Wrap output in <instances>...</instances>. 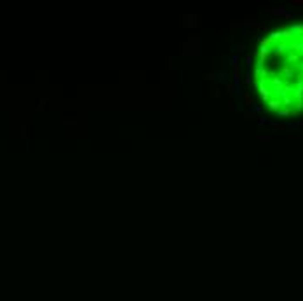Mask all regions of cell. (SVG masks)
<instances>
[{"mask_svg":"<svg viewBox=\"0 0 303 301\" xmlns=\"http://www.w3.org/2000/svg\"><path fill=\"white\" fill-rule=\"evenodd\" d=\"M268 12L270 14H275V16H286V9L284 7H279V9H268Z\"/></svg>","mask_w":303,"mask_h":301,"instance_id":"obj_1","label":"cell"},{"mask_svg":"<svg viewBox=\"0 0 303 301\" xmlns=\"http://www.w3.org/2000/svg\"><path fill=\"white\" fill-rule=\"evenodd\" d=\"M258 124H260V125H263V124H267V118H263V117H261V118H258Z\"/></svg>","mask_w":303,"mask_h":301,"instance_id":"obj_5","label":"cell"},{"mask_svg":"<svg viewBox=\"0 0 303 301\" xmlns=\"http://www.w3.org/2000/svg\"><path fill=\"white\" fill-rule=\"evenodd\" d=\"M298 125H303V120H300V122H298Z\"/></svg>","mask_w":303,"mask_h":301,"instance_id":"obj_6","label":"cell"},{"mask_svg":"<svg viewBox=\"0 0 303 301\" xmlns=\"http://www.w3.org/2000/svg\"><path fill=\"white\" fill-rule=\"evenodd\" d=\"M260 92H261V98H263V101H267V99L270 98V91H268L267 87H263V85H261V87H260Z\"/></svg>","mask_w":303,"mask_h":301,"instance_id":"obj_2","label":"cell"},{"mask_svg":"<svg viewBox=\"0 0 303 301\" xmlns=\"http://www.w3.org/2000/svg\"><path fill=\"white\" fill-rule=\"evenodd\" d=\"M268 106H270L272 110H277V111H279V108H281V101H270Z\"/></svg>","mask_w":303,"mask_h":301,"instance_id":"obj_3","label":"cell"},{"mask_svg":"<svg viewBox=\"0 0 303 301\" xmlns=\"http://www.w3.org/2000/svg\"><path fill=\"white\" fill-rule=\"evenodd\" d=\"M244 99H246V103H248V106H254V99L249 96V94H244Z\"/></svg>","mask_w":303,"mask_h":301,"instance_id":"obj_4","label":"cell"}]
</instances>
